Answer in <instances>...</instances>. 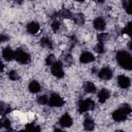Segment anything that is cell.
I'll return each mask as SVG.
<instances>
[{
	"label": "cell",
	"instance_id": "1",
	"mask_svg": "<svg viewBox=\"0 0 132 132\" xmlns=\"http://www.w3.org/2000/svg\"><path fill=\"white\" fill-rule=\"evenodd\" d=\"M117 61L119 65L127 70H130L132 67V58L130 54L126 51H120L117 54Z\"/></svg>",
	"mask_w": 132,
	"mask_h": 132
},
{
	"label": "cell",
	"instance_id": "2",
	"mask_svg": "<svg viewBox=\"0 0 132 132\" xmlns=\"http://www.w3.org/2000/svg\"><path fill=\"white\" fill-rule=\"evenodd\" d=\"M131 113V107L129 104H124L121 108L117 109L116 111H113L112 113V118L116 122H122L124 120H126L127 116H129Z\"/></svg>",
	"mask_w": 132,
	"mask_h": 132
},
{
	"label": "cell",
	"instance_id": "3",
	"mask_svg": "<svg viewBox=\"0 0 132 132\" xmlns=\"http://www.w3.org/2000/svg\"><path fill=\"white\" fill-rule=\"evenodd\" d=\"M51 71L52 74L58 78H61L64 76V70H63V65L60 61H55L51 65Z\"/></svg>",
	"mask_w": 132,
	"mask_h": 132
},
{
	"label": "cell",
	"instance_id": "4",
	"mask_svg": "<svg viewBox=\"0 0 132 132\" xmlns=\"http://www.w3.org/2000/svg\"><path fill=\"white\" fill-rule=\"evenodd\" d=\"M95 106V103L92 99L88 98V99H85V100H80L78 102V111L79 112H87L89 111L90 109H93Z\"/></svg>",
	"mask_w": 132,
	"mask_h": 132
},
{
	"label": "cell",
	"instance_id": "5",
	"mask_svg": "<svg viewBox=\"0 0 132 132\" xmlns=\"http://www.w3.org/2000/svg\"><path fill=\"white\" fill-rule=\"evenodd\" d=\"M14 59L21 64H27L30 62V56L23 50L19 48L14 52Z\"/></svg>",
	"mask_w": 132,
	"mask_h": 132
},
{
	"label": "cell",
	"instance_id": "6",
	"mask_svg": "<svg viewBox=\"0 0 132 132\" xmlns=\"http://www.w3.org/2000/svg\"><path fill=\"white\" fill-rule=\"evenodd\" d=\"M51 106H54V107H60L64 104V99L59 95V94H52L48 98V102H47Z\"/></svg>",
	"mask_w": 132,
	"mask_h": 132
},
{
	"label": "cell",
	"instance_id": "7",
	"mask_svg": "<svg viewBox=\"0 0 132 132\" xmlns=\"http://www.w3.org/2000/svg\"><path fill=\"white\" fill-rule=\"evenodd\" d=\"M59 125L63 128H67V127H70L72 125V119L71 117L68 114V113H64L60 120H59Z\"/></svg>",
	"mask_w": 132,
	"mask_h": 132
},
{
	"label": "cell",
	"instance_id": "8",
	"mask_svg": "<svg viewBox=\"0 0 132 132\" xmlns=\"http://www.w3.org/2000/svg\"><path fill=\"white\" fill-rule=\"evenodd\" d=\"M98 76L101 78V79H110L111 76H112V71L110 70V68L108 67H103L102 69H100L98 71Z\"/></svg>",
	"mask_w": 132,
	"mask_h": 132
},
{
	"label": "cell",
	"instance_id": "9",
	"mask_svg": "<svg viewBox=\"0 0 132 132\" xmlns=\"http://www.w3.org/2000/svg\"><path fill=\"white\" fill-rule=\"evenodd\" d=\"M118 85L122 89H127V88L130 87V79L126 75H124V74L119 75L118 76Z\"/></svg>",
	"mask_w": 132,
	"mask_h": 132
},
{
	"label": "cell",
	"instance_id": "10",
	"mask_svg": "<svg viewBox=\"0 0 132 132\" xmlns=\"http://www.w3.org/2000/svg\"><path fill=\"white\" fill-rule=\"evenodd\" d=\"M93 25H94V28H95L96 30H98V31H102V30L105 29L106 23H105V21H104L102 18H96V19L94 20Z\"/></svg>",
	"mask_w": 132,
	"mask_h": 132
},
{
	"label": "cell",
	"instance_id": "11",
	"mask_svg": "<svg viewBox=\"0 0 132 132\" xmlns=\"http://www.w3.org/2000/svg\"><path fill=\"white\" fill-rule=\"evenodd\" d=\"M94 55L92 54V53H90V52H85V53H82L81 55H80V57H79V61L81 62V63H90V62H92V61H94Z\"/></svg>",
	"mask_w": 132,
	"mask_h": 132
},
{
	"label": "cell",
	"instance_id": "12",
	"mask_svg": "<svg viewBox=\"0 0 132 132\" xmlns=\"http://www.w3.org/2000/svg\"><path fill=\"white\" fill-rule=\"evenodd\" d=\"M2 57L6 61H11L12 59H14V52L10 47H5L2 52Z\"/></svg>",
	"mask_w": 132,
	"mask_h": 132
},
{
	"label": "cell",
	"instance_id": "13",
	"mask_svg": "<svg viewBox=\"0 0 132 132\" xmlns=\"http://www.w3.org/2000/svg\"><path fill=\"white\" fill-rule=\"evenodd\" d=\"M40 27H39V24L36 23V22H31L27 25V31L30 33V34H36L38 31H39Z\"/></svg>",
	"mask_w": 132,
	"mask_h": 132
},
{
	"label": "cell",
	"instance_id": "14",
	"mask_svg": "<svg viewBox=\"0 0 132 132\" xmlns=\"http://www.w3.org/2000/svg\"><path fill=\"white\" fill-rule=\"evenodd\" d=\"M109 96H110V93H109V91L106 90V89H103V90L99 91V93H98V99H99V101H100L101 103L105 102V101L109 98Z\"/></svg>",
	"mask_w": 132,
	"mask_h": 132
},
{
	"label": "cell",
	"instance_id": "15",
	"mask_svg": "<svg viewBox=\"0 0 132 132\" xmlns=\"http://www.w3.org/2000/svg\"><path fill=\"white\" fill-rule=\"evenodd\" d=\"M28 88H29V91H30L31 93H38V92L40 91V89H41L39 82L36 81V80H32V81L29 84V87H28Z\"/></svg>",
	"mask_w": 132,
	"mask_h": 132
},
{
	"label": "cell",
	"instance_id": "16",
	"mask_svg": "<svg viewBox=\"0 0 132 132\" xmlns=\"http://www.w3.org/2000/svg\"><path fill=\"white\" fill-rule=\"evenodd\" d=\"M94 126H95L94 121H93L91 118H86V119H85V121H84V127H85L86 130L91 131V130L94 129Z\"/></svg>",
	"mask_w": 132,
	"mask_h": 132
},
{
	"label": "cell",
	"instance_id": "17",
	"mask_svg": "<svg viewBox=\"0 0 132 132\" xmlns=\"http://www.w3.org/2000/svg\"><path fill=\"white\" fill-rule=\"evenodd\" d=\"M123 6L128 14H131L132 12V0H123Z\"/></svg>",
	"mask_w": 132,
	"mask_h": 132
},
{
	"label": "cell",
	"instance_id": "18",
	"mask_svg": "<svg viewBox=\"0 0 132 132\" xmlns=\"http://www.w3.org/2000/svg\"><path fill=\"white\" fill-rule=\"evenodd\" d=\"M85 91L87 93H94L96 91V87L92 81H87L85 84Z\"/></svg>",
	"mask_w": 132,
	"mask_h": 132
},
{
	"label": "cell",
	"instance_id": "19",
	"mask_svg": "<svg viewBox=\"0 0 132 132\" xmlns=\"http://www.w3.org/2000/svg\"><path fill=\"white\" fill-rule=\"evenodd\" d=\"M59 15L61 16V18H63V19H70V18H72V13H71V11L69 10V9H67V8H63L60 12H59Z\"/></svg>",
	"mask_w": 132,
	"mask_h": 132
},
{
	"label": "cell",
	"instance_id": "20",
	"mask_svg": "<svg viewBox=\"0 0 132 132\" xmlns=\"http://www.w3.org/2000/svg\"><path fill=\"white\" fill-rule=\"evenodd\" d=\"M40 43H41V45L44 46V47L53 48V42H52V40H51L50 38H47V37H43V38L41 39Z\"/></svg>",
	"mask_w": 132,
	"mask_h": 132
},
{
	"label": "cell",
	"instance_id": "21",
	"mask_svg": "<svg viewBox=\"0 0 132 132\" xmlns=\"http://www.w3.org/2000/svg\"><path fill=\"white\" fill-rule=\"evenodd\" d=\"M72 16H73V20H74V22H75L76 24H78V25H82V24H84L85 19H84V15H82L81 13H77V14L72 15Z\"/></svg>",
	"mask_w": 132,
	"mask_h": 132
},
{
	"label": "cell",
	"instance_id": "22",
	"mask_svg": "<svg viewBox=\"0 0 132 132\" xmlns=\"http://www.w3.org/2000/svg\"><path fill=\"white\" fill-rule=\"evenodd\" d=\"M9 110H10L9 106H7L6 104L0 102V114H3V116H4V114H6L7 112H9Z\"/></svg>",
	"mask_w": 132,
	"mask_h": 132
},
{
	"label": "cell",
	"instance_id": "23",
	"mask_svg": "<svg viewBox=\"0 0 132 132\" xmlns=\"http://www.w3.org/2000/svg\"><path fill=\"white\" fill-rule=\"evenodd\" d=\"M95 51H96L97 53H99V54L103 53V52H104V43H103L102 41H98V44L96 45Z\"/></svg>",
	"mask_w": 132,
	"mask_h": 132
},
{
	"label": "cell",
	"instance_id": "24",
	"mask_svg": "<svg viewBox=\"0 0 132 132\" xmlns=\"http://www.w3.org/2000/svg\"><path fill=\"white\" fill-rule=\"evenodd\" d=\"M37 102L39 103V104H47V102H48V98L45 96V95H42V96H39L38 98H37Z\"/></svg>",
	"mask_w": 132,
	"mask_h": 132
},
{
	"label": "cell",
	"instance_id": "25",
	"mask_svg": "<svg viewBox=\"0 0 132 132\" xmlns=\"http://www.w3.org/2000/svg\"><path fill=\"white\" fill-rule=\"evenodd\" d=\"M8 77H9L11 80H16V79H19V74H18L16 71L12 70V71H10V72L8 73Z\"/></svg>",
	"mask_w": 132,
	"mask_h": 132
},
{
	"label": "cell",
	"instance_id": "26",
	"mask_svg": "<svg viewBox=\"0 0 132 132\" xmlns=\"http://www.w3.org/2000/svg\"><path fill=\"white\" fill-rule=\"evenodd\" d=\"M26 129L27 130H31V131H39L40 130V128L38 126H35L34 124H28L26 126Z\"/></svg>",
	"mask_w": 132,
	"mask_h": 132
},
{
	"label": "cell",
	"instance_id": "27",
	"mask_svg": "<svg viewBox=\"0 0 132 132\" xmlns=\"http://www.w3.org/2000/svg\"><path fill=\"white\" fill-rule=\"evenodd\" d=\"M55 61H56V60H55V57H54L53 55H50V56H47V57H46V60H45V64L51 66V65H52V64H53Z\"/></svg>",
	"mask_w": 132,
	"mask_h": 132
},
{
	"label": "cell",
	"instance_id": "28",
	"mask_svg": "<svg viewBox=\"0 0 132 132\" xmlns=\"http://www.w3.org/2000/svg\"><path fill=\"white\" fill-rule=\"evenodd\" d=\"M52 29H53L55 32H57V31L60 29V23H59V21L53 22V24H52Z\"/></svg>",
	"mask_w": 132,
	"mask_h": 132
},
{
	"label": "cell",
	"instance_id": "29",
	"mask_svg": "<svg viewBox=\"0 0 132 132\" xmlns=\"http://www.w3.org/2000/svg\"><path fill=\"white\" fill-rule=\"evenodd\" d=\"M2 127H4L5 129H10V121L7 119H4L2 121Z\"/></svg>",
	"mask_w": 132,
	"mask_h": 132
},
{
	"label": "cell",
	"instance_id": "30",
	"mask_svg": "<svg viewBox=\"0 0 132 132\" xmlns=\"http://www.w3.org/2000/svg\"><path fill=\"white\" fill-rule=\"evenodd\" d=\"M9 39V36L7 35V34H5V33H1L0 34V41L1 42H5V41H7Z\"/></svg>",
	"mask_w": 132,
	"mask_h": 132
},
{
	"label": "cell",
	"instance_id": "31",
	"mask_svg": "<svg viewBox=\"0 0 132 132\" xmlns=\"http://www.w3.org/2000/svg\"><path fill=\"white\" fill-rule=\"evenodd\" d=\"M123 32H124V33H126V34H128V35H130V34H131V23H129V24L124 28Z\"/></svg>",
	"mask_w": 132,
	"mask_h": 132
},
{
	"label": "cell",
	"instance_id": "32",
	"mask_svg": "<svg viewBox=\"0 0 132 132\" xmlns=\"http://www.w3.org/2000/svg\"><path fill=\"white\" fill-rule=\"evenodd\" d=\"M65 62L67 63V64H69V63H71L72 62V59H71V56H67V57H65Z\"/></svg>",
	"mask_w": 132,
	"mask_h": 132
},
{
	"label": "cell",
	"instance_id": "33",
	"mask_svg": "<svg viewBox=\"0 0 132 132\" xmlns=\"http://www.w3.org/2000/svg\"><path fill=\"white\" fill-rule=\"evenodd\" d=\"M3 68H4V65H3V63H2V61L0 60V72L3 70Z\"/></svg>",
	"mask_w": 132,
	"mask_h": 132
},
{
	"label": "cell",
	"instance_id": "34",
	"mask_svg": "<svg viewBox=\"0 0 132 132\" xmlns=\"http://www.w3.org/2000/svg\"><path fill=\"white\" fill-rule=\"evenodd\" d=\"M96 1H97V2H100V3H102L104 0H96Z\"/></svg>",
	"mask_w": 132,
	"mask_h": 132
},
{
	"label": "cell",
	"instance_id": "35",
	"mask_svg": "<svg viewBox=\"0 0 132 132\" xmlns=\"http://www.w3.org/2000/svg\"><path fill=\"white\" fill-rule=\"evenodd\" d=\"M0 127H2V121L0 120Z\"/></svg>",
	"mask_w": 132,
	"mask_h": 132
},
{
	"label": "cell",
	"instance_id": "36",
	"mask_svg": "<svg viewBox=\"0 0 132 132\" xmlns=\"http://www.w3.org/2000/svg\"><path fill=\"white\" fill-rule=\"evenodd\" d=\"M75 1H78V2H82L84 0H75Z\"/></svg>",
	"mask_w": 132,
	"mask_h": 132
},
{
	"label": "cell",
	"instance_id": "37",
	"mask_svg": "<svg viewBox=\"0 0 132 132\" xmlns=\"http://www.w3.org/2000/svg\"><path fill=\"white\" fill-rule=\"evenodd\" d=\"M14 1H19V2H21V1H22V0H14Z\"/></svg>",
	"mask_w": 132,
	"mask_h": 132
}]
</instances>
